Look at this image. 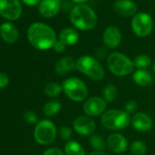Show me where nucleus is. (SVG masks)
<instances>
[{"instance_id":"obj_1","label":"nucleus","mask_w":155,"mask_h":155,"mask_svg":"<svg viewBox=\"0 0 155 155\" xmlns=\"http://www.w3.org/2000/svg\"><path fill=\"white\" fill-rule=\"evenodd\" d=\"M29 43L37 49L46 50L54 47L57 35L52 28L44 23H34L28 30Z\"/></svg>"},{"instance_id":"obj_2","label":"nucleus","mask_w":155,"mask_h":155,"mask_svg":"<svg viewBox=\"0 0 155 155\" xmlns=\"http://www.w3.org/2000/svg\"><path fill=\"white\" fill-rule=\"evenodd\" d=\"M69 18L76 28L83 31L94 28L98 22V17L94 10L85 4L75 6L70 11Z\"/></svg>"},{"instance_id":"obj_3","label":"nucleus","mask_w":155,"mask_h":155,"mask_svg":"<svg viewBox=\"0 0 155 155\" xmlns=\"http://www.w3.org/2000/svg\"><path fill=\"white\" fill-rule=\"evenodd\" d=\"M77 69L93 81H100L104 76L105 71L102 65L91 56H82L76 61Z\"/></svg>"},{"instance_id":"obj_4","label":"nucleus","mask_w":155,"mask_h":155,"mask_svg":"<svg viewBox=\"0 0 155 155\" xmlns=\"http://www.w3.org/2000/svg\"><path fill=\"white\" fill-rule=\"evenodd\" d=\"M101 124L108 130H121L130 123V118L126 111L110 110L104 112L101 119Z\"/></svg>"},{"instance_id":"obj_5","label":"nucleus","mask_w":155,"mask_h":155,"mask_svg":"<svg viewBox=\"0 0 155 155\" xmlns=\"http://www.w3.org/2000/svg\"><path fill=\"white\" fill-rule=\"evenodd\" d=\"M108 68L116 76L124 77L130 74L134 69L133 62L120 52H113L108 58Z\"/></svg>"},{"instance_id":"obj_6","label":"nucleus","mask_w":155,"mask_h":155,"mask_svg":"<svg viewBox=\"0 0 155 155\" xmlns=\"http://www.w3.org/2000/svg\"><path fill=\"white\" fill-rule=\"evenodd\" d=\"M62 89L65 94L74 101H82L88 96V88L79 78H69L64 81Z\"/></svg>"},{"instance_id":"obj_7","label":"nucleus","mask_w":155,"mask_h":155,"mask_svg":"<svg viewBox=\"0 0 155 155\" xmlns=\"http://www.w3.org/2000/svg\"><path fill=\"white\" fill-rule=\"evenodd\" d=\"M34 137L36 141L41 145L50 144L57 137V128L52 121L43 120L37 124L34 130Z\"/></svg>"},{"instance_id":"obj_8","label":"nucleus","mask_w":155,"mask_h":155,"mask_svg":"<svg viewBox=\"0 0 155 155\" xmlns=\"http://www.w3.org/2000/svg\"><path fill=\"white\" fill-rule=\"evenodd\" d=\"M131 28L134 34L140 38L149 36L153 28V21L151 17L144 12L137 13L131 20Z\"/></svg>"},{"instance_id":"obj_9","label":"nucleus","mask_w":155,"mask_h":155,"mask_svg":"<svg viewBox=\"0 0 155 155\" xmlns=\"http://www.w3.org/2000/svg\"><path fill=\"white\" fill-rule=\"evenodd\" d=\"M22 14L19 0H0V16L8 20H17Z\"/></svg>"},{"instance_id":"obj_10","label":"nucleus","mask_w":155,"mask_h":155,"mask_svg":"<svg viewBox=\"0 0 155 155\" xmlns=\"http://www.w3.org/2000/svg\"><path fill=\"white\" fill-rule=\"evenodd\" d=\"M107 107V101L101 97H91L89 98L84 105L83 110L85 114L89 117H95L102 114Z\"/></svg>"},{"instance_id":"obj_11","label":"nucleus","mask_w":155,"mask_h":155,"mask_svg":"<svg viewBox=\"0 0 155 155\" xmlns=\"http://www.w3.org/2000/svg\"><path fill=\"white\" fill-rule=\"evenodd\" d=\"M73 127L76 132L82 136L91 135L96 130L95 121L89 116H79L73 121Z\"/></svg>"},{"instance_id":"obj_12","label":"nucleus","mask_w":155,"mask_h":155,"mask_svg":"<svg viewBox=\"0 0 155 155\" xmlns=\"http://www.w3.org/2000/svg\"><path fill=\"white\" fill-rule=\"evenodd\" d=\"M113 10L119 16L130 18L137 14V5L132 0H117L113 4Z\"/></svg>"},{"instance_id":"obj_13","label":"nucleus","mask_w":155,"mask_h":155,"mask_svg":"<svg viewBox=\"0 0 155 155\" xmlns=\"http://www.w3.org/2000/svg\"><path fill=\"white\" fill-rule=\"evenodd\" d=\"M107 147L113 153H123L128 148L127 139L120 133H112L108 137Z\"/></svg>"},{"instance_id":"obj_14","label":"nucleus","mask_w":155,"mask_h":155,"mask_svg":"<svg viewBox=\"0 0 155 155\" xmlns=\"http://www.w3.org/2000/svg\"><path fill=\"white\" fill-rule=\"evenodd\" d=\"M130 122L132 124V127L141 132H146L150 130L152 127V120L150 115L144 113V112H137L135 113L131 120Z\"/></svg>"},{"instance_id":"obj_15","label":"nucleus","mask_w":155,"mask_h":155,"mask_svg":"<svg viewBox=\"0 0 155 155\" xmlns=\"http://www.w3.org/2000/svg\"><path fill=\"white\" fill-rule=\"evenodd\" d=\"M121 41L120 31L114 26L108 27L103 33V42L109 48H116Z\"/></svg>"},{"instance_id":"obj_16","label":"nucleus","mask_w":155,"mask_h":155,"mask_svg":"<svg viewBox=\"0 0 155 155\" xmlns=\"http://www.w3.org/2000/svg\"><path fill=\"white\" fill-rule=\"evenodd\" d=\"M60 9V0H42L38 6L41 16L47 18L55 17Z\"/></svg>"},{"instance_id":"obj_17","label":"nucleus","mask_w":155,"mask_h":155,"mask_svg":"<svg viewBox=\"0 0 155 155\" xmlns=\"http://www.w3.org/2000/svg\"><path fill=\"white\" fill-rule=\"evenodd\" d=\"M0 36H1L3 40L12 44L15 43L18 39V31L13 24L6 22L0 26Z\"/></svg>"},{"instance_id":"obj_18","label":"nucleus","mask_w":155,"mask_h":155,"mask_svg":"<svg viewBox=\"0 0 155 155\" xmlns=\"http://www.w3.org/2000/svg\"><path fill=\"white\" fill-rule=\"evenodd\" d=\"M77 68L76 61L71 57H64L60 60H58L55 66V70L58 75L64 76L68 72Z\"/></svg>"},{"instance_id":"obj_19","label":"nucleus","mask_w":155,"mask_h":155,"mask_svg":"<svg viewBox=\"0 0 155 155\" xmlns=\"http://www.w3.org/2000/svg\"><path fill=\"white\" fill-rule=\"evenodd\" d=\"M80 38V34L77 29L73 28H67L63 29L59 34V41H61L66 46L75 45Z\"/></svg>"},{"instance_id":"obj_20","label":"nucleus","mask_w":155,"mask_h":155,"mask_svg":"<svg viewBox=\"0 0 155 155\" xmlns=\"http://www.w3.org/2000/svg\"><path fill=\"white\" fill-rule=\"evenodd\" d=\"M133 81L141 87H146L149 86L152 83L153 78L152 75L146 69H138L134 72L132 76Z\"/></svg>"},{"instance_id":"obj_21","label":"nucleus","mask_w":155,"mask_h":155,"mask_svg":"<svg viewBox=\"0 0 155 155\" xmlns=\"http://www.w3.org/2000/svg\"><path fill=\"white\" fill-rule=\"evenodd\" d=\"M65 155H85L83 147L75 140H68L64 147Z\"/></svg>"},{"instance_id":"obj_22","label":"nucleus","mask_w":155,"mask_h":155,"mask_svg":"<svg viewBox=\"0 0 155 155\" xmlns=\"http://www.w3.org/2000/svg\"><path fill=\"white\" fill-rule=\"evenodd\" d=\"M60 110H61V103L56 100L48 101L43 107V112L48 117H51L58 114L60 111Z\"/></svg>"},{"instance_id":"obj_23","label":"nucleus","mask_w":155,"mask_h":155,"mask_svg":"<svg viewBox=\"0 0 155 155\" xmlns=\"http://www.w3.org/2000/svg\"><path fill=\"white\" fill-rule=\"evenodd\" d=\"M90 143L91 146L95 150H99V151H103L106 149V145L107 142H105L104 139L98 134L92 135L90 139Z\"/></svg>"},{"instance_id":"obj_24","label":"nucleus","mask_w":155,"mask_h":155,"mask_svg":"<svg viewBox=\"0 0 155 155\" xmlns=\"http://www.w3.org/2000/svg\"><path fill=\"white\" fill-rule=\"evenodd\" d=\"M63 91L62 87L58 84V83H55V82H50L48 83L46 87H45V90H44V92L45 94L49 97V98H55L57 96H58L61 91Z\"/></svg>"},{"instance_id":"obj_25","label":"nucleus","mask_w":155,"mask_h":155,"mask_svg":"<svg viewBox=\"0 0 155 155\" xmlns=\"http://www.w3.org/2000/svg\"><path fill=\"white\" fill-rule=\"evenodd\" d=\"M102 94H103L104 100L107 102H112L115 101V99L118 96V91L114 85H108L104 88Z\"/></svg>"},{"instance_id":"obj_26","label":"nucleus","mask_w":155,"mask_h":155,"mask_svg":"<svg viewBox=\"0 0 155 155\" xmlns=\"http://www.w3.org/2000/svg\"><path fill=\"white\" fill-rule=\"evenodd\" d=\"M133 64L138 69H146L150 65V58L147 55H139L134 58Z\"/></svg>"},{"instance_id":"obj_27","label":"nucleus","mask_w":155,"mask_h":155,"mask_svg":"<svg viewBox=\"0 0 155 155\" xmlns=\"http://www.w3.org/2000/svg\"><path fill=\"white\" fill-rule=\"evenodd\" d=\"M147 148L143 141L135 140L130 145V152L132 155H144L146 153Z\"/></svg>"},{"instance_id":"obj_28","label":"nucleus","mask_w":155,"mask_h":155,"mask_svg":"<svg viewBox=\"0 0 155 155\" xmlns=\"http://www.w3.org/2000/svg\"><path fill=\"white\" fill-rule=\"evenodd\" d=\"M59 136H60V138L62 140L68 141L70 140L71 136H72V130H71V129L68 128V127H67V126L61 127L60 130H59Z\"/></svg>"},{"instance_id":"obj_29","label":"nucleus","mask_w":155,"mask_h":155,"mask_svg":"<svg viewBox=\"0 0 155 155\" xmlns=\"http://www.w3.org/2000/svg\"><path fill=\"white\" fill-rule=\"evenodd\" d=\"M125 111L128 113V114H132V113H135L136 110H138V103L136 101L134 100H130L126 104H125Z\"/></svg>"},{"instance_id":"obj_30","label":"nucleus","mask_w":155,"mask_h":155,"mask_svg":"<svg viewBox=\"0 0 155 155\" xmlns=\"http://www.w3.org/2000/svg\"><path fill=\"white\" fill-rule=\"evenodd\" d=\"M24 118L28 123H36L38 120L37 114L32 110H27L24 114Z\"/></svg>"},{"instance_id":"obj_31","label":"nucleus","mask_w":155,"mask_h":155,"mask_svg":"<svg viewBox=\"0 0 155 155\" xmlns=\"http://www.w3.org/2000/svg\"><path fill=\"white\" fill-rule=\"evenodd\" d=\"M9 79L7 74L0 73V89H4L8 85Z\"/></svg>"},{"instance_id":"obj_32","label":"nucleus","mask_w":155,"mask_h":155,"mask_svg":"<svg viewBox=\"0 0 155 155\" xmlns=\"http://www.w3.org/2000/svg\"><path fill=\"white\" fill-rule=\"evenodd\" d=\"M43 155H65V153L58 148H50L45 150Z\"/></svg>"},{"instance_id":"obj_33","label":"nucleus","mask_w":155,"mask_h":155,"mask_svg":"<svg viewBox=\"0 0 155 155\" xmlns=\"http://www.w3.org/2000/svg\"><path fill=\"white\" fill-rule=\"evenodd\" d=\"M53 48H54V50L57 52V53H61V52H63L64 50H65V48H66V45L65 44H63L61 41H57L56 43H55V45H54V47H53Z\"/></svg>"},{"instance_id":"obj_34","label":"nucleus","mask_w":155,"mask_h":155,"mask_svg":"<svg viewBox=\"0 0 155 155\" xmlns=\"http://www.w3.org/2000/svg\"><path fill=\"white\" fill-rule=\"evenodd\" d=\"M42 0H22V2L24 4H26L27 6L32 7V6H36L38 4H40V2Z\"/></svg>"},{"instance_id":"obj_35","label":"nucleus","mask_w":155,"mask_h":155,"mask_svg":"<svg viewBox=\"0 0 155 155\" xmlns=\"http://www.w3.org/2000/svg\"><path fill=\"white\" fill-rule=\"evenodd\" d=\"M89 155H108L106 152L104 151H99V150H94L92 152H91Z\"/></svg>"},{"instance_id":"obj_36","label":"nucleus","mask_w":155,"mask_h":155,"mask_svg":"<svg viewBox=\"0 0 155 155\" xmlns=\"http://www.w3.org/2000/svg\"><path fill=\"white\" fill-rule=\"evenodd\" d=\"M73 3H76V4H79V5H82V4H85L88 0H70Z\"/></svg>"},{"instance_id":"obj_37","label":"nucleus","mask_w":155,"mask_h":155,"mask_svg":"<svg viewBox=\"0 0 155 155\" xmlns=\"http://www.w3.org/2000/svg\"><path fill=\"white\" fill-rule=\"evenodd\" d=\"M152 69H153V71H154V73H155V62H154V64H153V67H152Z\"/></svg>"}]
</instances>
